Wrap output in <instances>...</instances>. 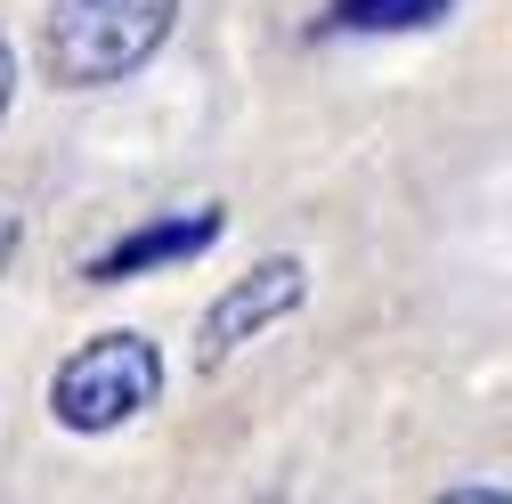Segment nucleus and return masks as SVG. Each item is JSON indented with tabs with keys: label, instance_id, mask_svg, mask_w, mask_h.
Instances as JSON below:
<instances>
[{
	"label": "nucleus",
	"instance_id": "nucleus-1",
	"mask_svg": "<svg viewBox=\"0 0 512 504\" xmlns=\"http://www.w3.org/2000/svg\"><path fill=\"white\" fill-rule=\"evenodd\" d=\"M179 0H49L41 17V74L57 90H106L139 74L171 41Z\"/></svg>",
	"mask_w": 512,
	"mask_h": 504
},
{
	"label": "nucleus",
	"instance_id": "nucleus-2",
	"mask_svg": "<svg viewBox=\"0 0 512 504\" xmlns=\"http://www.w3.org/2000/svg\"><path fill=\"white\" fill-rule=\"evenodd\" d=\"M163 391V358L147 334H98L82 342L66 366L49 374V415L57 431H74V439H98V431H122V423H139Z\"/></svg>",
	"mask_w": 512,
	"mask_h": 504
},
{
	"label": "nucleus",
	"instance_id": "nucleus-3",
	"mask_svg": "<svg viewBox=\"0 0 512 504\" xmlns=\"http://www.w3.org/2000/svg\"><path fill=\"white\" fill-rule=\"evenodd\" d=\"M301 293H309V269L293 261H252L212 309H204V326H196V358L204 366H220V358H236L252 334H269V326H285L293 309H301Z\"/></svg>",
	"mask_w": 512,
	"mask_h": 504
},
{
	"label": "nucleus",
	"instance_id": "nucleus-4",
	"mask_svg": "<svg viewBox=\"0 0 512 504\" xmlns=\"http://www.w3.org/2000/svg\"><path fill=\"white\" fill-rule=\"evenodd\" d=\"M220 228H228V212L220 204H187V212H163V220H139L131 236H114L98 261L82 269L90 285H131V277H147V269H171V261H196L204 244H220Z\"/></svg>",
	"mask_w": 512,
	"mask_h": 504
},
{
	"label": "nucleus",
	"instance_id": "nucleus-5",
	"mask_svg": "<svg viewBox=\"0 0 512 504\" xmlns=\"http://www.w3.org/2000/svg\"><path fill=\"white\" fill-rule=\"evenodd\" d=\"M456 0H334L317 33H415V25H439Z\"/></svg>",
	"mask_w": 512,
	"mask_h": 504
},
{
	"label": "nucleus",
	"instance_id": "nucleus-6",
	"mask_svg": "<svg viewBox=\"0 0 512 504\" xmlns=\"http://www.w3.org/2000/svg\"><path fill=\"white\" fill-rule=\"evenodd\" d=\"M9 98H17V57H9V41H0V114H9Z\"/></svg>",
	"mask_w": 512,
	"mask_h": 504
}]
</instances>
